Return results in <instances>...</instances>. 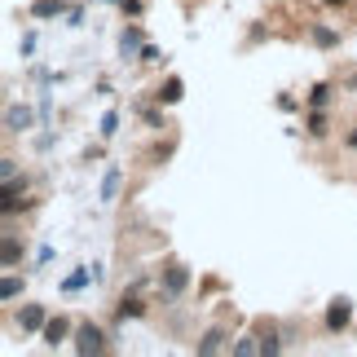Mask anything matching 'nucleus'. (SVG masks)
<instances>
[{"instance_id":"obj_7","label":"nucleus","mask_w":357,"mask_h":357,"mask_svg":"<svg viewBox=\"0 0 357 357\" xmlns=\"http://www.w3.org/2000/svg\"><path fill=\"white\" fill-rule=\"evenodd\" d=\"M102 278V269H79V273H71V278L62 282V291H79L84 282H98Z\"/></svg>"},{"instance_id":"obj_6","label":"nucleus","mask_w":357,"mask_h":357,"mask_svg":"<svg viewBox=\"0 0 357 357\" xmlns=\"http://www.w3.org/2000/svg\"><path fill=\"white\" fill-rule=\"evenodd\" d=\"M66 335H71V326H66V318H53V322H45V344H53V349H58Z\"/></svg>"},{"instance_id":"obj_14","label":"nucleus","mask_w":357,"mask_h":357,"mask_svg":"<svg viewBox=\"0 0 357 357\" xmlns=\"http://www.w3.org/2000/svg\"><path fill=\"white\" fill-rule=\"evenodd\" d=\"M142 45V31H137V26H128V31H123V40H119V49H123V58H128V53Z\"/></svg>"},{"instance_id":"obj_4","label":"nucleus","mask_w":357,"mask_h":357,"mask_svg":"<svg viewBox=\"0 0 357 357\" xmlns=\"http://www.w3.org/2000/svg\"><path fill=\"white\" fill-rule=\"evenodd\" d=\"M5 128L9 132H26V128H31V111H26V106H9V111H5Z\"/></svg>"},{"instance_id":"obj_10","label":"nucleus","mask_w":357,"mask_h":357,"mask_svg":"<svg viewBox=\"0 0 357 357\" xmlns=\"http://www.w3.org/2000/svg\"><path fill=\"white\" fill-rule=\"evenodd\" d=\"M221 349H225V335L221 331H208V335L199 340V353H221Z\"/></svg>"},{"instance_id":"obj_8","label":"nucleus","mask_w":357,"mask_h":357,"mask_svg":"<svg viewBox=\"0 0 357 357\" xmlns=\"http://www.w3.org/2000/svg\"><path fill=\"white\" fill-rule=\"evenodd\" d=\"M115 195H119V168L106 172V181H102V203H115Z\"/></svg>"},{"instance_id":"obj_2","label":"nucleus","mask_w":357,"mask_h":357,"mask_svg":"<svg viewBox=\"0 0 357 357\" xmlns=\"http://www.w3.org/2000/svg\"><path fill=\"white\" fill-rule=\"evenodd\" d=\"M349 318H353V300H331V309H326V326H331V331H344L349 326Z\"/></svg>"},{"instance_id":"obj_12","label":"nucleus","mask_w":357,"mask_h":357,"mask_svg":"<svg viewBox=\"0 0 357 357\" xmlns=\"http://www.w3.org/2000/svg\"><path fill=\"white\" fill-rule=\"evenodd\" d=\"M234 353H238V357H252V353H260V340H256V335H243V340H234Z\"/></svg>"},{"instance_id":"obj_23","label":"nucleus","mask_w":357,"mask_h":357,"mask_svg":"<svg viewBox=\"0 0 357 357\" xmlns=\"http://www.w3.org/2000/svg\"><path fill=\"white\" fill-rule=\"evenodd\" d=\"M326 5H344V0H326Z\"/></svg>"},{"instance_id":"obj_18","label":"nucleus","mask_w":357,"mask_h":357,"mask_svg":"<svg viewBox=\"0 0 357 357\" xmlns=\"http://www.w3.org/2000/svg\"><path fill=\"white\" fill-rule=\"evenodd\" d=\"M313 40H318V45H335V31L331 26H313Z\"/></svg>"},{"instance_id":"obj_11","label":"nucleus","mask_w":357,"mask_h":357,"mask_svg":"<svg viewBox=\"0 0 357 357\" xmlns=\"http://www.w3.org/2000/svg\"><path fill=\"white\" fill-rule=\"evenodd\" d=\"M31 13H36V18H53V13H62V0H36Z\"/></svg>"},{"instance_id":"obj_13","label":"nucleus","mask_w":357,"mask_h":357,"mask_svg":"<svg viewBox=\"0 0 357 357\" xmlns=\"http://www.w3.org/2000/svg\"><path fill=\"white\" fill-rule=\"evenodd\" d=\"M18 256H22V247H18V238H5V269H13V265H18Z\"/></svg>"},{"instance_id":"obj_15","label":"nucleus","mask_w":357,"mask_h":357,"mask_svg":"<svg viewBox=\"0 0 357 357\" xmlns=\"http://www.w3.org/2000/svg\"><path fill=\"white\" fill-rule=\"evenodd\" d=\"M115 132H119V115L106 111V115H102V137H115Z\"/></svg>"},{"instance_id":"obj_21","label":"nucleus","mask_w":357,"mask_h":357,"mask_svg":"<svg viewBox=\"0 0 357 357\" xmlns=\"http://www.w3.org/2000/svg\"><path fill=\"white\" fill-rule=\"evenodd\" d=\"M309 132H313V137H322V132H326V119H322V115H313V119H309Z\"/></svg>"},{"instance_id":"obj_3","label":"nucleus","mask_w":357,"mask_h":357,"mask_svg":"<svg viewBox=\"0 0 357 357\" xmlns=\"http://www.w3.org/2000/svg\"><path fill=\"white\" fill-rule=\"evenodd\" d=\"M45 309H40V305H26L22 313H18V326H22V331H45Z\"/></svg>"},{"instance_id":"obj_16","label":"nucleus","mask_w":357,"mask_h":357,"mask_svg":"<svg viewBox=\"0 0 357 357\" xmlns=\"http://www.w3.org/2000/svg\"><path fill=\"white\" fill-rule=\"evenodd\" d=\"M18 291H22V282H18V278H5V282H0V296H5V300H13Z\"/></svg>"},{"instance_id":"obj_19","label":"nucleus","mask_w":357,"mask_h":357,"mask_svg":"<svg viewBox=\"0 0 357 357\" xmlns=\"http://www.w3.org/2000/svg\"><path fill=\"white\" fill-rule=\"evenodd\" d=\"M137 313H142V305H137V300H128V296H123V305H119V318H137Z\"/></svg>"},{"instance_id":"obj_20","label":"nucleus","mask_w":357,"mask_h":357,"mask_svg":"<svg viewBox=\"0 0 357 357\" xmlns=\"http://www.w3.org/2000/svg\"><path fill=\"white\" fill-rule=\"evenodd\" d=\"M278 349H282V344H278V340H273V335H265V340H260V353H265V357H273Z\"/></svg>"},{"instance_id":"obj_5","label":"nucleus","mask_w":357,"mask_h":357,"mask_svg":"<svg viewBox=\"0 0 357 357\" xmlns=\"http://www.w3.org/2000/svg\"><path fill=\"white\" fill-rule=\"evenodd\" d=\"M185 282H190V273H185L181 265H172L168 273H163V291H168V296H181V291H185Z\"/></svg>"},{"instance_id":"obj_22","label":"nucleus","mask_w":357,"mask_h":357,"mask_svg":"<svg viewBox=\"0 0 357 357\" xmlns=\"http://www.w3.org/2000/svg\"><path fill=\"white\" fill-rule=\"evenodd\" d=\"M349 142H353V146H357V128H353V137H349Z\"/></svg>"},{"instance_id":"obj_1","label":"nucleus","mask_w":357,"mask_h":357,"mask_svg":"<svg viewBox=\"0 0 357 357\" xmlns=\"http://www.w3.org/2000/svg\"><path fill=\"white\" fill-rule=\"evenodd\" d=\"M75 353H106V335L98 331V326H79L75 331Z\"/></svg>"},{"instance_id":"obj_17","label":"nucleus","mask_w":357,"mask_h":357,"mask_svg":"<svg viewBox=\"0 0 357 357\" xmlns=\"http://www.w3.org/2000/svg\"><path fill=\"white\" fill-rule=\"evenodd\" d=\"M326 98H331V89H326V84H318V89L309 93V106H326Z\"/></svg>"},{"instance_id":"obj_9","label":"nucleus","mask_w":357,"mask_h":357,"mask_svg":"<svg viewBox=\"0 0 357 357\" xmlns=\"http://www.w3.org/2000/svg\"><path fill=\"white\" fill-rule=\"evenodd\" d=\"M181 93H185V89H181V79H176V75H172V79H168V84H163V89H159V102H168V106H172V102H181Z\"/></svg>"}]
</instances>
